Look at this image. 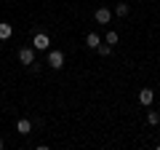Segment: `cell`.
Returning a JSON list of instances; mask_svg holds the SVG:
<instances>
[{"mask_svg": "<svg viewBox=\"0 0 160 150\" xmlns=\"http://www.w3.org/2000/svg\"><path fill=\"white\" fill-rule=\"evenodd\" d=\"M86 46L93 48V51L102 46V38H99V32H88V35H86Z\"/></svg>", "mask_w": 160, "mask_h": 150, "instance_id": "cell-7", "label": "cell"}, {"mask_svg": "<svg viewBox=\"0 0 160 150\" xmlns=\"http://www.w3.org/2000/svg\"><path fill=\"white\" fill-rule=\"evenodd\" d=\"M147 123H149V126H158V123H160V113H158V110H149V113H147Z\"/></svg>", "mask_w": 160, "mask_h": 150, "instance_id": "cell-9", "label": "cell"}, {"mask_svg": "<svg viewBox=\"0 0 160 150\" xmlns=\"http://www.w3.org/2000/svg\"><path fill=\"white\" fill-rule=\"evenodd\" d=\"M16 134H22V137L32 134V121H29V118H19L16 121Z\"/></svg>", "mask_w": 160, "mask_h": 150, "instance_id": "cell-6", "label": "cell"}, {"mask_svg": "<svg viewBox=\"0 0 160 150\" xmlns=\"http://www.w3.org/2000/svg\"><path fill=\"white\" fill-rule=\"evenodd\" d=\"M152 102H155V91L152 88H142V91H139V104H142V107H149Z\"/></svg>", "mask_w": 160, "mask_h": 150, "instance_id": "cell-4", "label": "cell"}, {"mask_svg": "<svg viewBox=\"0 0 160 150\" xmlns=\"http://www.w3.org/2000/svg\"><path fill=\"white\" fill-rule=\"evenodd\" d=\"M48 67L62 70V67H64V54L56 51V48H51V51H48Z\"/></svg>", "mask_w": 160, "mask_h": 150, "instance_id": "cell-3", "label": "cell"}, {"mask_svg": "<svg viewBox=\"0 0 160 150\" xmlns=\"http://www.w3.org/2000/svg\"><path fill=\"white\" fill-rule=\"evenodd\" d=\"M3 147H6V142H3V139H0V150H3Z\"/></svg>", "mask_w": 160, "mask_h": 150, "instance_id": "cell-13", "label": "cell"}, {"mask_svg": "<svg viewBox=\"0 0 160 150\" xmlns=\"http://www.w3.org/2000/svg\"><path fill=\"white\" fill-rule=\"evenodd\" d=\"M32 46H35V51H48V46H51V38H48L46 32H35Z\"/></svg>", "mask_w": 160, "mask_h": 150, "instance_id": "cell-1", "label": "cell"}, {"mask_svg": "<svg viewBox=\"0 0 160 150\" xmlns=\"http://www.w3.org/2000/svg\"><path fill=\"white\" fill-rule=\"evenodd\" d=\"M96 51L102 54V56H109V54H112V46H109V43H102V46H99Z\"/></svg>", "mask_w": 160, "mask_h": 150, "instance_id": "cell-12", "label": "cell"}, {"mask_svg": "<svg viewBox=\"0 0 160 150\" xmlns=\"http://www.w3.org/2000/svg\"><path fill=\"white\" fill-rule=\"evenodd\" d=\"M158 150H160V142H158Z\"/></svg>", "mask_w": 160, "mask_h": 150, "instance_id": "cell-14", "label": "cell"}, {"mask_svg": "<svg viewBox=\"0 0 160 150\" xmlns=\"http://www.w3.org/2000/svg\"><path fill=\"white\" fill-rule=\"evenodd\" d=\"M19 62H22L24 67L35 64V46H24V48H19Z\"/></svg>", "mask_w": 160, "mask_h": 150, "instance_id": "cell-2", "label": "cell"}, {"mask_svg": "<svg viewBox=\"0 0 160 150\" xmlns=\"http://www.w3.org/2000/svg\"><path fill=\"white\" fill-rule=\"evenodd\" d=\"M128 11H131L128 3H118V6H115V13H118V16H128Z\"/></svg>", "mask_w": 160, "mask_h": 150, "instance_id": "cell-10", "label": "cell"}, {"mask_svg": "<svg viewBox=\"0 0 160 150\" xmlns=\"http://www.w3.org/2000/svg\"><path fill=\"white\" fill-rule=\"evenodd\" d=\"M11 32H13L11 24H6V22L0 24V40H8V38H11Z\"/></svg>", "mask_w": 160, "mask_h": 150, "instance_id": "cell-8", "label": "cell"}, {"mask_svg": "<svg viewBox=\"0 0 160 150\" xmlns=\"http://www.w3.org/2000/svg\"><path fill=\"white\" fill-rule=\"evenodd\" d=\"M93 19H96L99 24H109V22H112V11L102 6V8H96V13H93Z\"/></svg>", "mask_w": 160, "mask_h": 150, "instance_id": "cell-5", "label": "cell"}, {"mask_svg": "<svg viewBox=\"0 0 160 150\" xmlns=\"http://www.w3.org/2000/svg\"><path fill=\"white\" fill-rule=\"evenodd\" d=\"M118 40H120V35L115 32V29H109V32L104 35V43H109V46H115V43H118Z\"/></svg>", "mask_w": 160, "mask_h": 150, "instance_id": "cell-11", "label": "cell"}]
</instances>
